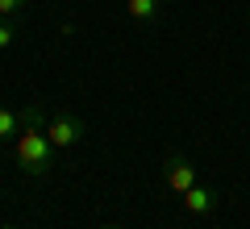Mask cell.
Here are the masks:
<instances>
[{
  "instance_id": "3",
  "label": "cell",
  "mask_w": 250,
  "mask_h": 229,
  "mask_svg": "<svg viewBox=\"0 0 250 229\" xmlns=\"http://www.w3.org/2000/svg\"><path fill=\"white\" fill-rule=\"evenodd\" d=\"M163 179H167V187L175 196H184L188 187H196V167H192L188 154H167L163 159Z\"/></svg>"
},
{
  "instance_id": "10",
  "label": "cell",
  "mask_w": 250,
  "mask_h": 229,
  "mask_svg": "<svg viewBox=\"0 0 250 229\" xmlns=\"http://www.w3.org/2000/svg\"><path fill=\"white\" fill-rule=\"evenodd\" d=\"M0 229H17V225H0Z\"/></svg>"
},
{
  "instance_id": "2",
  "label": "cell",
  "mask_w": 250,
  "mask_h": 229,
  "mask_svg": "<svg viewBox=\"0 0 250 229\" xmlns=\"http://www.w3.org/2000/svg\"><path fill=\"white\" fill-rule=\"evenodd\" d=\"M46 138L54 142V150H71L75 142L83 138V117H75V113H54L50 121H46Z\"/></svg>"
},
{
  "instance_id": "11",
  "label": "cell",
  "mask_w": 250,
  "mask_h": 229,
  "mask_svg": "<svg viewBox=\"0 0 250 229\" xmlns=\"http://www.w3.org/2000/svg\"><path fill=\"white\" fill-rule=\"evenodd\" d=\"M163 4H167V0H163Z\"/></svg>"
},
{
  "instance_id": "9",
  "label": "cell",
  "mask_w": 250,
  "mask_h": 229,
  "mask_svg": "<svg viewBox=\"0 0 250 229\" xmlns=\"http://www.w3.org/2000/svg\"><path fill=\"white\" fill-rule=\"evenodd\" d=\"M100 229H125V225H100Z\"/></svg>"
},
{
  "instance_id": "1",
  "label": "cell",
  "mask_w": 250,
  "mask_h": 229,
  "mask_svg": "<svg viewBox=\"0 0 250 229\" xmlns=\"http://www.w3.org/2000/svg\"><path fill=\"white\" fill-rule=\"evenodd\" d=\"M13 159L25 175H50L54 171V142L46 138V125H42V108L29 104L21 113V133H17V146H13Z\"/></svg>"
},
{
  "instance_id": "4",
  "label": "cell",
  "mask_w": 250,
  "mask_h": 229,
  "mask_svg": "<svg viewBox=\"0 0 250 229\" xmlns=\"http://www.w3.org/2000/svg\"><path fill=\"white\" fill-rule=\"evenodd\" d=\"M184 208L192 212V217H208V212L217 208V187H205V184L188 187L184 192Z\"/></svg>"
},
{
  "instance_id": "5",
  "label": "cell",
  "mask_w": 250,
  "mask_h": 229,
  "mask_svg": "<svg viewBox=\"0 0 250 229\" xmlns=\"http://www.w3.org/2000/svg\"><path fill=\"white\" fill-rule=\"evenodd\" d=\"M159 9H163V0H125V13L134 21H142V25H154L159 21Z\"/></svg>"
},
{
  "instance_id": "7",
  "label": "cell",
  "mask_w": 250,
  "mask_h": 229,
  "mask_svg": "<svg viewBox=\"0 0 250 229\" xmlns=\"http://www.w3.org/2000/svg\"><path fill=\"white\" fill-rule=\"evenodd\" d=\"M13 38H17V25H13V17H0V50H9Z\"/></svg>"
},
{
  "instance_id": "8",
  "label": "cell",
  "mask_w": 250,
  "mask_h": 229,
  "mask_svg": "<svg viewBox=\"0 0 250 229\" xmlns=\"http://www.w3.org/2000/svg\"><path fill=\"white\" fill-rule=\"evenodd\" d=\"M25 4H29V0H0V17H17Z\"/></svg>"
},
{
  "instance_id": "6",
  "label": "cell",
  "mask_w": 250,
  "mask_h": 229,
  "mask_svg": "<svg viewBox=\"0 0 250 229\" xmlns=\"http://www.w3.org/2000/svg\"><path fill=\"white\" fill-rule=\"evenodd\" d=\"M9 133H21V113L0 108V142H9Z\"/></svg>"
}]
</instances>
